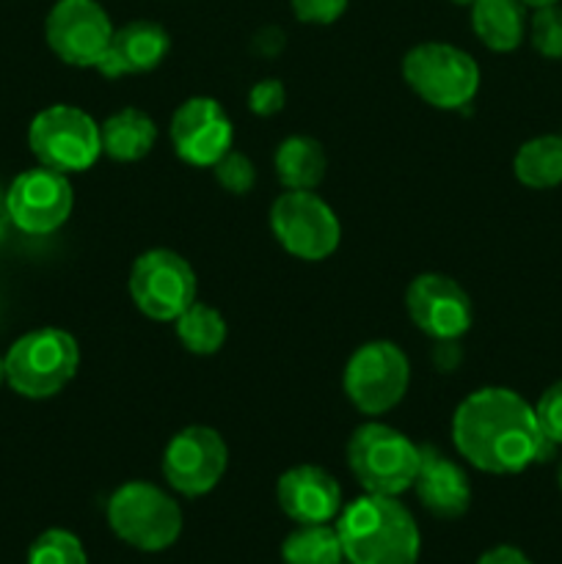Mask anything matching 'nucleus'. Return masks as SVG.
<instances>
[{
	"label": "nucleus",
	"instance_id": "nucleus-1",
	"mask_svg": "<svg viewBox=\"0 0 562 564\" xmlns=\"http://www.w3.org/2000/svg\"><path fill=\"white\" fill-rule=\"evenodd\" d=\"M457 452L485 474H521L549 460L554 444L543 438L534 408L512 389L488 386L457 405L452 416Z\"/></svg>",
	"mask_w": 562,
	"mask_h": 564
},
{
	"label": "nucleus",
	"instance_id": "nucleus-2",
	"mask_svg": "<svg viewBox=\"0 0 562 564\" xmlns=\"http://www.w3.org/2000/svg\"><path fill=\"white\" fill-rule=\"evenodd\" d=\"M342 554L350 564H417L422 538L397 496L367 494L350 501L336 521Z\"/></svg>",
	"mask_w": 562,
	"mask_h": 564
},
{
	"label": "nucleus",
	"instance_id": "nucleus-3",
	"mask_svg": "<svg viewBox=\"0 0 562 564\" xmlns=\"http://www.w3.org/2000/svg\"><path fill=\"white\" fill-rule=\"evenodd\" d=\"M80 350L61 328H39L20 336L6 356V383L28 400L55 397L77 372Z\"/></svg>",
	"mask_w": 562,
	"mask_h": 564
},
{
	"label": "nucleus",
	"instance_id": "nucleus-4",
	"mask_svg": "<svg viewBox=\"0 0 562 564\" xmlns=\"http://www.w3.org/2000/svg\"><path fill=\"white\" fill-rule=\"evenodd\" d=\"M422 446L395 427L369 422L347 444V466L367 494L400 496L413 488Z\"/></svg>",
	"mask_w": 562,
	"mask_h": 564
},
{
	"label": "nucleus",
	"instance_id": "nucleus-5",
	"mask_svg": "<svg viewBox=\"0 0 562 564\" xmlns=\"http://www.w3.org/2000/svg\"><path fill=\"white\" fill-rule=\"evenodd\" d=\"M108 523L121 543L138 551H165L182 532V512L165 490L149 482H127L110 496Z\"/></svg>",
	"mask_w": 562,
	"mask_h": 564
},
{
	"label": "nucleus",
	"instance_id": "nucleus-6",
	"mask_svg": "<svg viewBox=\"0 0 562 564\" xmlns=\"http://www.w3.org/2000/svg\"><path fill=\"white\" fill-rule=\"evenodd\" d=\"M402 75L424 102L441 110L463 108L479 88L477 61L444 42L417 44L402 61Z\"/></svg>",
	"mask_w": 562,
	"mask_h": 564
},
{
	"label": "nucleus",
	"instance_id": "nucleus-7",
	"mask_svg": "<svg viewBox=\"0 0 562 564\" xmlns=\"http://www.w3.org/2000/svg\"><path fill=\"white\" fill-rule=\"evenodd\" d=\"M28 143L36 154L39 165L61 171V174H77L97 163L102 154V135L99 124L75 105H50L28 130Z\"/></svg>",
	"mask_w": 562,
	"mask_h": 564
},
{
	"label": "nucleus",
	"instance_id": "nucleus-8",
	"mask_svg": "<svg viewBox=\"0 0 562 564\" xmlns=\"http://www.w3.org/2000/svg\"><path fill=\"white\" fill-rule=\"evenodd\" d=\"M270 229L287 253L306 262L328 259L339 246V220L314 191H287L270 207Z\"/></svg>",
	"mask_w": 562,
	"mask_h": 564
},
{
	"label": "nucleus",
	"instance_id": "nucleus-9",
	"mask_svg": "<svg viewBox=\"0 0 562 564\" xmlns=\"http://www.w3.org/2000/svg\"><path fill=\"white\" fill-rule=\"evenodd\" d=\"M411 367L395 341H367L345 367V394L367 416L391 411L406 397Z\"/></svg>",
	"mask_w": 562,
	"mask_h": 564
},
{
	"label": "nucleus",
	"instance_id": "nucleus-10",
	"mask_svg": "<svg viewBox=\"0 0 562 564\" xmlns=\"http://www.w3.org/2000/svg\"><path fill=\"white\" fill-rule=\"evenodd\" d=\"M130 295L149 319L171 323L196 303V273L180 253L154 248L132 264Z\"/></svg>",
	"mask_w": 562,
	"mask_h": 564
},
{
	"label": "nucleus",
	"instance_id": "nucleus-11",
	"mask_svg": "<svg viewBox=\"0 0 562 564\" xmlns=\"http://www.w3.org/2000/svg\"><path fill=\"white\" fill-rule=\"evenodd\" d=\"M72 204H75V196H72L66 174L47 165L22 171L6 193L11 224L25 235L36 237L61 229L69 218Z\"/></svg>",
	"mask_w": 562,
	"mask_h": 564
},
{
	"label": "nucleus",
	"instance_id": "nucleus-12",
	"mask_svg": "<svg viewBox=\"0 0 562 564\" xmlns=\"http://www.w3.org/2000/svg\"><path fill=\"white\" fill-rule=\"evenodd\" d=\"M44 31L50 50L69 66H97L114 39L110 17L97 0H58Z\"/></svg>",
	"mask_w": 562,
	"mask_h": 564
},
{
	"label": "nucleus",
	"instance_id": "nucleus-13",
	"mask_svg": "<svg viewBox=\"0 0 562 564\" xmlns=\"http://www.w3.org/2000/svg\"><path fill=\"white\" fill-rule=\"evenodd\" d=\"M224 438L215 430L193 424L169 441L163 455V477L176 494L204 496L220 482L226 471Z\"/></svg>",
	"mask_w": 562,
	"mask_h": 564
},
{
	"label": "nucleus",
	"instance_id": "nucleus-14",
	"mask_svg": "<svg viewBox=\"0 0 562 564\" xmlns=\"http://www.w3.org/2000/svg\"><path fill=\"white\" fill-rule=\"evenodd\" d=\"M406 308L419 330L441 341L457 339L474 323L472 297L457 281L441 273H424L413 279L406 292Z\"/></svg>",
	"mask_w": 562,
	"mask_h": 564
},
{
	"label": "nucleus",
	"instance_id": "nucleus-15",
	"mask_svg": "<svg viewBox=\"0 0 562 564\" xmlns=\"http://www.w3.org/2000/svg\"><path fill=\"white\" fill-rule=\"evenodd\" d=\"M235 130L218 99L193 97L171 116V143L185 163L213 169L231 149Z\"/></svg>",
	"mask_w": 562,
	"mask_h": 564
},
{
	"label": "nucleus",
	"instance_id": "nucleus-16",
	"mask_svg": "<svg viewBox=\"0 0 562 564\" xmlns=\"http://www.w3.org/2000/svg\"><path fill=\"white\" fill-rule=\"evenodd\" d=\"M275 499L295 523H328L342 512L339 482L320 466H295L281 474Z\"/></svg>",
	"mask_w": 562,
	"mask_h": 564
},
{
	"label": "nucleus",
	"instance_id": "nucleus-17",
	"mask_svg": "<svg viewBox=\"0 0 562 564\" xmlns=\"http://www.w3.org/2000/svg\"><path fill=\"white\" fill-rule=\"evenodd\" d=\"M413 490L424 510L433 512L435 518H446V521L466 516L468 505H472V485H468L466 471L433 446H422Z\"/></svg>",
	"mask_w": 562,
	"mask_h": 564
},
{
	"label": "nucleus",
	"instance_id": "nucleus-18",
	"mask_svg": "<svg viewBox=\"0 0 562 564\" xmlns=\"http://www.w3.org/2000/svg\"><path fill=\"white\" fill-rule=\"evenodd\" d=\"M169 50L171 36L165 33L163 25L149 20H136L114 31L110 47L105 50V55L94 69L105 77L138 75V72H149L160 66V61L169 55Z\"/></svg>",
	"mask_w": 562,
	"mask_h": 564
},
{
	"label": "nucleus",
	"instance_id": "nucleus-19",
	"mask_svg": "<svg viewBox=\"0 0 562 564\" xmlns=\"http://www.w3.org/2000/svg\"><path fill=\"white\" fill-rule=\"evenodd\" d=\"M99 135H102V152L108 158L119 160V163H132L152 152L154 141H158V127L143 110L121 108L108 116L105 124H99Z\"/></svg>",
	"mask_w": 562,
	"mask_h": 564
},
{
	"label": "nucleus",
	"instance_id": "nucleus-20",
	"mask_svg": "<svg viewBox=\"0 0 562 564\" xmlns=\"http://www.w3.org/2000/svg\"><path fill=\"white\" fill-rule=\"evenodd\" d=\"M523 14L521 0H474L472 3V28L479 42L494 53H510L521 44Z\"/></svg>",
	"mask_w": 562,
	"mask_h": 564
},
{
	"label": "nucleus",
	"instance_id": "nucleus-21",
	"mask_svg": "<svg viewBox=\"0 0 562 564\" xmlns=\"http://www.w3.org/2000/svg\"><path fill=\"white\" fill-rule=\"evenodd\" d=\"M273 163L275 176L287 191H314L328 169L323 143L309 135H290L281 141Z\"/></svg>",
	"mask_w": 562,
	"mask_h": 564
},
{
	"label": "nucleus",
	"instance_id": "nucleus-22",
	"mask_svg": "<svg viewBox=\"0 0 562 564\" xmlns=\"http://www.w3.org/2000/svg\"><path fill=\"white\" fill-rule=\"evenodd\" d=\"M512 171L532 191L562 185V135H538L523 143L512 160Z\"/></svg>",
	"mask_w": 562,
	"mask_h": 564
},
{
	"label": "nucleus",
	"instance_id": "nucleus-23",
	"mask_svg": "<svg viewBox=\"0 0 562 564\" xmlns=\"http://www.w3.org/2000/svg\"><path fill=\"white\" fill-rule=\"evenodd\" d=\"M284 564H342L339 534L328 523H301L281 545Z\"/></svg>",
	"mask_w": 562,
	"mask_h": 564
},
{
	"label": "nucleus",
	"instance_id": "nucleus-24",
	"mask_svg": "<svg viewBox=\"0 0 562 564\" xmlns=\"http://www.w3.org/2000/svg\"><path fill=\"white\" fill-rule=\"evenodd\" d=\"M174 323L182 347L196 352V356H213V352H218L224 347L226 323L220 317V312H215L207 303H193Z\"/></svg>",
	"mask_w": 562,
	"mask_h": 564
},
{
	"label": "nucleus",
	"instance_id": "nucleus-25",
	"mask_svg": "<svg viewBox=\"0 0 562 564\" xmlns=\"http://www.w3.org/2000/svg\"><path fill=\"white\" fill-rule=\"evenodd\" d=\"M28 564H88L80 540L66 529H47L33 540Z\"/></svg>",
	"mask_w": 562,
	"mask_h": 564
},
{
	"label": "nucleus",
	"instance_id": "nucleus-26",
	"mask_svg": "<svg viewBox=\"0 0 562 564\" xmlns=\"http://www.w3.org/2000/svg\"><path fill=\"white\" fill-rule=\"evenodd\" d=\"M532 47L538 50L543 58H562V9L560 6H543L534 9L532 17Z\"/></svg>",
	"mask_w": 562,
	"mask_h": 564
},
{
	"label": "nucleus",
	"instance_id": "nucleus-27",
	"mask_svg": "<svg viewBox=\"0 0 562 564\" xmlns=\"http://www.w3.org/2000/svg\"><path fill=\"white\" fill-rule=\"evenodd\" d=\"M213 169H215V180H218V185L224 187V191L235 193V196H246V193L253 187V182H257L253 163L246 158V154L237 152V149H229V152L213 165Z\"/></svg>",
	"mask_w": 562,
	"mask_h": 564
},
{
	"label": "nucleus",
	"instance_id": "nucleus-28",
	"mask_svg": "<svg viewBox=\"0 0 562 564\" xmlns=\"http://www.w3.org/2000/svg\"><path fill=\"white\" fill-rule=\"evenodd\" d=\"M534 419L549 444L562 446V380L551 383L534 405Z\"/></svg>",
	"mask_w": 562,
	"mask_h": 564
},
{
	"label": "nucleus",
	"instance_id": "nucleus-29",
	"mask_svg": "<svg viewBox=\"0 0 562 564\" xmlns=\"http://www.w3.org/2000/svg\"><path fill=\"white\" fill-rule=\"evenodd\" d=\"M287 102L284 83L275 80V77H268V80H259L257 86L248 94V108L257 116H275Z\"/></svg>",
	"mask_w": 562,
	"mask_h": 564
},
{
	"label": "nucleus",
	"instance_id": "nucleus-30",
	"mask_svg": "<svg viewBox=\"0 0 562 564\" xmlns=\"http://www.w3.org/2000/svg\"><path fill=\"white\" fill-rule=\"evenodd\" d=\"M347 9V0H292V11L301 22L312 25H331Z\"/></svg>",
	"mask_w": 562,
	"mask_h": 564
},
{
	"label": "nucleus",
	"instance_id": "nucleus-31",
	"mask_svg": "<svg viewBox=\"0 0 562 564\" xmlns=\"http://www.w3.org/2000/svg\"><path fill=\"white\" fill-rule=\"evenodd\" d=\"M477 564H532L523 551H518L516 545H496V549L485 551L479 556Z\"/></svg>",
	"mask_w": 562,
	"mask_h": 564
},
{
	"label": "nucleus",
	"instance_id": "nucleus-32",
	"mask_svg": "<svg viewBox=\"0 0 562 564\" xmlns=\"http://www.w3.org/2000/svg\"><path fill=\"white\" fill-rule=\"evenodd\" d=\"M9 224H11V218H9V207H6V196H0V240L6 237Z\"/></svg>",
	"mask_w": 562,
	"mask_h": 564
},
{
	"label": "nucleus",
	"instance_id": "nucleus-33",
	"mask_svg": "<svg viewBox=\"0 0 562 564\" xmlns=\"http://www.w3.org/2000/svg\"><path fill=\"white\" fill-rule=\"evenodd\" d=\"M523 6H532V9H543V6H554L560 3V0H521Z\"/></svg>",
	"mask_w": 562,
	"mask_h": 564
},
{
	"label": "nucleus",
	"instance_id": "nucleus-34",
	"mask_svg": "<svg viewBox=\"0 0 562 564\" xmlns=\"http://www.w3.org/2000/svg\"><path fill=\"white\" fill-rule=\"evenodd\" d=\"M6 380V358H0V383Z\"/></svg>",
	"mask_w": 562,
	"mask_h": 564
},
{
	"label": "nucleus",
	"instance_id": "nucleus-35",
	"mask_svg": "<svg viewBox=\"0 0 562 564\" xmlns=\"http://www.w3.org/2000/svg\"><path fill=\"white\" fill-rule=\"evenodd\" d=\"M556 485H560V490H562V460H560V468H556Z\"/></svg>",
	"mask_w": 562,
	"mask_h": 564
},
{
	"label": "nucleus",
	"instance_id": "nucleus-36",
	"mask_svg": "<svg viewBox=\"0 0 562 564\" xmlns=\"http://www.w3.org/2000/svg\"><path fill=\"white\" fill-rule=\"evenodd\" d=\"M452 3H457V6H472L474 0H452Z\"/></svg>",
	"mask_w": 562,
	"mask_h": 564
},
{
	"label": "nucleus",
	"instance_id": "nucleus-37",
	"mask_svg": "<svg viewBox=\"0 0 562 564\" xmlns=\"http://www.w3.org/2000/svg\"><path fill=\"white\" fill-rule=\"evenodd\" d=\"M342 564H345V562H342ZM347 564H350V562H347Z\"/></svg>",
	"mask_w": 562,
	"mask_h": 564
}]
</instances>
